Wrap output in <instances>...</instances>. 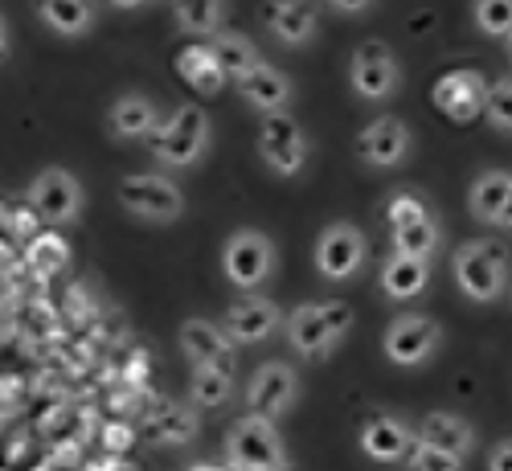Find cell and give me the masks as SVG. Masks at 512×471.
Segmentation results:
<instances>
[{
	"label": "cell",
	"instance_id": "4dcf8cb0",
	"mask_svg": "<svg viewBox=\"0 0 512 471\" xmlns=\"http://www.w3.org/2000/svg\"><path fill=\"white\" fill-rule=\"evenodd\" d=\"M66 259H70V250H66V242H62L58 234H41V238L29 242V267H33L37 275H54V271H62Z\"/></svg>",
	"mask_w": 512,
	"mask_h": 471
},
{
	"label": "cell",
	"instance_id": "7bdbcfd3",
	"mask_svg": "<svg viewBox=\"0 0 512 471\" xmlns=\"http://www.w3.org/2000/svg\"><path fill=\"white\" fill-rule=\"evenodd\" d=\"M189 471H238L234 463H197V467H189Z\"/></svg>",
	"mask_w": 512,
	"mask_h": 471
},
{
	"label": "cell",
	"instance_id": "7a4b0ae2",
	"mask_svg": "<svg viewBox=\"0 0 512 471\" xmlns=\"http://www.w3.org/2000/svg\"><path fill=\"white\" fill-rule=\"evenodd\" d=\"M226 463H234L238 471H259V467H287V451L283 439L275 431V422L246 414L242 422H234V431L226 439Z\"/></svg>",
	"mask_w": 512,
	"mask_h": 471
},
{
	"label": "cell",
	"instance_id": "6da1fadb",
	"mask_svg": "<svg viewBox=\"0 0 512 471\" xmlns=\"http://www.w3.org/2000/svg\"><path fill=\"white\" fill-rule=\"evenodd\" d=\"M455 283L472 304H492L508 287V250L500 242H463L455 250Z\"/></svg>",
	"mask_w": 512,
	"mask_h": 471
},
{
	"label": "cell",
	"instance_id": "e575fe53",
	"mask_svg": "<svg viewBox=\"0 0 512 471\" xmlns=\"http://www.w3.org/2000/svg\"><path fill=\"white\" fill-rule=\"evenodd\" d=\"M168 132H177L185 140H197V144H209V115L201 107H177V115L168 119Z\"/></svg>",
	"mask_w": 512,
	"mask_h": 471
},
{
	"label": "cell",
	"instance_id": "60d3db41",
	"mask_svg": "<svg viewBox=\"0 0 512 471\" xmlns=\"http://www.w3.org/2000/svg\"><path fill=\"white\" fill-rule=\"evenodd\" d=\"M496 226L512 230V189H508V197H504V209H500V218H496Z\"/></svg>",
	"mask_w": 512,
	"mask_h": 471
},
{
	"label": "cell",
	"instance_id": "1f68e13d",
	"mask_svg": "<svg viewBox=\"0 0 512 471\" xmlns=\"http://www.w3.org/2000/svg\"><path fill=\"white\" fill-rule=\"evenodd\" d=\"M386 218H390V230H402V226H414V222H422V218H431V209H426V201H422L414 189H402V193L390 197Z\"/></svg>",
	"mask_w": 512,
	"mask_h": 471
},
{
	"label": "cell",
	"instance_id": "484cf974",
	"mask_svg": "<svg viewBox=\"0 0 512 471\" xmlns=\"http://www.w3.org/2000/svg\"><path fill=\"white\" fill-rule=\"evenodd\" d=\"M512 189V173H500V168H492V173H484L472 193H467V205H472V213L480 222H496L500 209H504V197Z\"/></svg>",
	"mask_w": 512,
	"mask_h": 471
},
{
	"label": "cell",
	"instance_id": "30bf717a",
	"mask_svg": "<svg viewBox=\"0 0 512 471\" xmlns=\"http://www.w3.org/2000/svg\"><path fill=\"white\" fill-rule=\"evenodd\" d=\"M181 349L193 361V369H218L234 377V340L209 320H185L181 324Z\"/></svg>",
	"mask_w": 512,
	"mask_h": 471
},
{
	"label": "cell",
	"instance_id": "f546056e",
	"mask_svg": "<svg viewBox=\"0 0 512 471\" xmlns=\"http://www.w3.org/2000/svg\"><path fill=\"white\" fill-rule=\"evenodd\" d=\"M234 377L218 373V369H197L193 381H189V394H193V406H226L230 402V385Z\"/></svg>",
	"mask_w": 512,
	"mask_h": 471
},
{
	"label": "cell",
	"instance_id": "83f0119b",
	"mask_svg": "<svg viewBox=\"0 0 512 471\" xmlns=\"http://www.w3.org/2000/svg\"><path fill=\"white\" fill-rule=\"evenodd\" d=\"M173 13L181 21V29H189V33H218L230 9L222 0H177Z\"/></svg>",
	"mask_w": 512,
	"mask_h": 471
},
{
	"label": "cell",
	"instance_id": "74e56055",
	"mask_svg": "<svg viewBox=\"0 0 512 471\" xmlns=\"http://www.w3.org/2000/svg\"><path fill=\"white\" fill-rule=\"evenodd\" d=\"M103 443H107V451L123 455L127 447L136 443V435H132V426H123V422H107V426H103Z\"/></svg>",
	"mask_w": 512,
	"mask_h": 471
},
{
	"label": "cell",
	"instance_id": "52a82bcc",
	"mask_svg": "<svg viewBox=\"0 0 512 471\" xmlns=\"http://www.w3.org/2000/svg\"><path fill=\"white\" fill-rule=\"evenodd\" d=\"M263 160L283 177L300 173V168L308 164V136H304V127L295 123L291 111L263 115Z\"/></svg>",
	"mask_w": 512,
	"mask_h": 471
},
{
	"label": "cell",
	"instance_id": "cb8c5ba5",
	"mask_svg": "<svg viewBox=\"0 0 512 471\" xmlns=\"http://www.w3.org/2000/svg\"><path fill=\"white\" fill-rule=\"evenodd\" d=\"M209 50H213V62H218V70L226 78H234V82L259 66V50H254V41L242 37V33H222Z\"/></svg>",
	"mask_w": 512,
	"mask_h": 471
},
{
	"label": "cell",
	"instance_id": "f1b7e54d",
	"mask_svg": "<svg viewBox=\"0 0 512 471\" xmlns=\"http://www.w3.org/2000/svg\"><path fill=\"white\" fill-rule=\"evenodd\" d=\"M152 152H156L164 164H177V168H185V164L201 160L205 144L185 140V136H177V132H168V123H164V127H152Z\"/></svg>",
	"mask_w": 512,
	"mask_h": 471
},
{
	"label": "cell",
	"instance_id": "7c38bea8",
	"mask_svg": "<svg viewBox=\"0 0 512 471\" xmlns=\"http://www.w3.org/2000/svg\"><path fill=\"white\" fill-rule=\"evenodd\" d=\"M29 201H33V209H37L41 222L62 226V222H70L74 213L82 209V185L66 173V168H46V173L33 181Z\"/></svg>",
	"mask_w": 512,
	"mask_h": 471
},
{
	"label": "cell",
	"instance_id": "44dd1931",
	"mask_svg": "<svg viewBox=\"0 0 512 471\" xmlns=\"http://www.w3.org/2000/svg\"><path fill=\"white\" fill-rule=\"evenodd\" d=\"M177 74L189 82L193 91H201V95H218L222 82H226V74L218 70V62H213V50H209V46H189V50H181V54H177Z\"/></svg>",
	"mask_w": 512,
	"mask_h": 471
},
{
	"label": "cell",
	"instance_id": "4316f807",
	"mask_svg": "<svg viewBox=\"0 0 512 471\" xmlns=\"http://www.w3.org/2000/svg\"><path fill=\"white\" fill-rule=\"evenodd\" d=\"M439 242H443V226H439L435 213L414 222V226L394 230V254H406V259H435Z\"/></svg>",
	"mask_w": 512,
	"mask_h": 471
},
{
	"label": "cell",
	"instance_id": "4fadbf2b",
	"mask_svg": "<svg viewBox=\"0 0 512 471\" xmlns=\"http://www.w3.org/2000/svg\"><path fill=\"white\" fill-rule=\"evenodd\" d=\"M357 152H361V160H369V164H377V168H394V164H402L406 152H410V127H406L398 115H377V119L365 127V132H361Z\"/></svg>",
	"mask_w": 512,
	"mask_h": 471
},
{
	"label": "cell",
	"instance_id": "ab89813d",
	"mask_svg": "<svg viewBox=\"0 0 512 471\" xmlns=\"http://www.w3.org/2000/svg\"><path fill=\"white\" fill-rule=\"evenodd\" d=\"M9 62V25H5V13H0V66Z\"/></svg>",
	"mask_w": 512,
	"mask_h": 471
},
{
	"label": "cell",
	"instance_id": "ac0fdd59",
	"mask_svg": "<svg viewBox=\"0 0 512 471\" xmlns=\"http://www.w3.org/2000/svg\"><path fill=\"white\" fill-rule=\"evenodd\" d=\"M287 336H291V345L300 349L304 357H324L336 345V336L328 332V320H324V308L320 304L295 308V316L287 324Z\"/></svg>",
	"mask_w": 512,
	"mask_h": 471
},
{
	"label": "cell",
	"instance_id": "d6986e66",
	"mask_svg": "<svg viewBox=\"0 0 512 471\" xmlns=\"http://www.w3.org/2000/svg\"><path fill=\"white\" fill-rule=\"evenodd\" d=\"M431 283V259H406V254H394V259L381 267V291L390 299H414Z\"/></svg>",
	"mask_w": 512,
	"mask_h": 471
},
{
	"label": "cell",
	"instance_id": "ee69618b",
	"mask_svg": "<svg viewBox=\"0 0 512 471\" xmlns=\"http://www.w3.org/2000/svg\"><path fill=\"white\" fill-rule=\"evenodd\" d=\"M259 471H287V467H259Z\"/></svg>",
	"mask_w": 512,
	"mask_h": 471
},
{
	"label": "cell",
	"instance_id": "8fae6325",
	"mask_svg": "<svg viewBox=\"0 0 512 471\" xmlns=\"http://www.w3.org/2000/svg\"><path fill=\"white\" fill-rule=\"evenodd\" d=\"M353 87L361 99H386L398 91V58L386 41H365L353 54Z\"/></svg>",
	"mask_w": 512,
	"mask_h": 471
},
{
	"label": "cell",
	"instance_id": "836d02e7",
	"mask_svg": "<svg viewBox=\"0 0 512 471\" xmlns=\"http://www.w3.org/2000/svg\"><path fill=\"white\" fill-rule=\"evenodd\" d=\"M406 467L410 471H463V459L447 455V451H435V447H426V443H410L406 451Z\"/></svg>",
	"mask_w": 512,
	"mask_h": 471
},
{
	"label": "cell",
	"instance_id": "d590c367",
	"mask_svg": "<svg viewBox=\"0 0 512 471\" xmlns=\"http://www.w3.org/2000/svg\"><path fill=\"white\" fill-rule=\"evenodd\" d=\"M488 119L500 127V132H512V78L496 82L488 91Z\"/></svg>",
	"mask_w": 512,
	"mask_h": 471
},
{
	"label": "cell",
	"instance_id": "d4e9b609",
	"mask_svg": "<svg viewBox=\"0 0 512 471\" xmlns=\"http://www.w3.org/2000/svg\"><path fill=\"white\" fill-rule=\"evenodd\" d=\"M37 17L46 21L54 33H87L91 21H95V5H87V0H46V5H37Z\"/></svg>",
	"mask_w": 512,
	"mask_h": 471
},
{
	"label": "cell",
	"instance_id": "8d00e7d4",
	"mask_svg": "<svg viewBox=\"0 0 512 471\" xmlns=\"http://www.w3.org/2000/svg\"><path fill=\"white\" fill-rule=\"evenodd\" d=\"M324 308V320H328V332L340 340L349 328H353V308L345 304V299H328V304H320Z\"/></svg>",
	"mask_w": 512,
	"mask_h": 471
},
{
	"label": "cell",
	"instance_id": "603a6c76",
	"mask_svg": "<svg viewBox=\"0 0 512 471\" xmlns=\"http://www.w3.org/2000/svg\"><path fill=\"white\" fill-rule=\"evenodd\" d=\"M267 25L283 46H304L316 37V13L308 5H267Z\"/></svg>",
	"mask_w": 512,
	"mask_h": 471
},
{
	"label": "cell",
	"instance_id": "ffe728a7",
	"mask_svg": "<svg viewBox=\"0 0 512 471\" xmlns=\"http://www.w3.org/2000/svg\"><path fill=\"white\" fill-rule=\"evenodd\" d=\"M107 127L115 140H136V136H148L156 127V107L148 95H123L115 99V107L107 111Z\"/></svg>",
	"mask_w": 512,
	"mask_h": 471
},
{
	"label": "cell",
	"instance_id": "5b68a950",
	"mask_svg": "<svg viewBox=\"0 0 512 471\" xmlns=\"http://www.w3.org/2000/svg\"><path fill=\"white\" fill-rule=\"evenodd\" d=\"M295 398H300V377H295V369L283 365V361H267V365H259V373L250 377L246 406H250L254 418L275 422L295 406Z\"/></svg>",
	"mask_w": 512,
	"mask_h": 471
},
{
	"label": "cell",
	"instance_id": "9a60e30c",
	"mask_svg": "<svg viewBox=\"0 0 512 471\" xmlns=\"http://www.w3.org/2000/svg\"><path fill=\"white\" fill-rule=\"evenodd\" d=\"M418 443L426 447H435V451H447L455 459H467L476 451V431H472V422L451 414V410H431L422 422H418V431H414Z\"/></svg>",
	"mask_w": 512,
	"mask_h": 471
},
{
	"label": "cell",
	"instance_id": "8992f818",
	"mask_svg": "<svg viewBox=\"0 0 512 471\" xmlns=\"http://www.w3.org/2000/svg\"><path fill=\"white\" fill-rule=\"evenodd\" d=\"M443 328L435 316H418V312H402L390 328H386V357L394 365H422L431 361V353L439 349Z\"/></svg>",
	"mask_w": 512,
	"mask_h": 471
},
{
	"label": "cell",
	"instance_id": "5bb4252c",
	"mask_svg": "<svg viewBox=\"0 0 512 471\" xmlns=\"http://www.w3.org/2000/svg\"><path fill=\"white\" fill-rule=\"evenodd\" d=\"M279 324H283L279 304H271V299H263V295H246L226 316V336L234 340V345H259V340H267Z\"/></svg>",
	"mask_w": 512,
	"mask_h": 471
},
{
	"label": "cell",
	"instance_id": "277c9868",
	"mask_svg": "<svg viewBox=\"0 0 512 471\" xmlns=\"http://www.w3.org/2000/svg\"><path fill=\"white\" fill-rule=\"evenodd\" d=\"M115 193H119V205L132 213V218H144V222H173V218H181V209H185L181 189L168 177H152V173L127 177Z\"/></svg>",
	"mask_w": 512,
	"mask_h": 471
},
{
	"label": "cell",
	"instance_id": "d6a6232c",
	"mask_svg": "<svg viewBox=\"0 0 512 471\" xmlns=\"http://www.w3.org/2000/svg\"><path fill=\"white\" fill-rule=\"evenodd\" d=\"M472 13H476V25L488 37H508L512 33V0H480Z\"/></svg>",
	"mask_w": 512,
	"mask_h": 471
},
{
	"label": "cell",
	"instance_id": "e0dca14e",
	"mask_svg": "<svg viewBox=\"0 0 512 471\" xmlns=\"http://www.w3.org/2000/svg\"><path fill=\"white\" fill-rule=\"evenodd\" d=\"M238 95H242L250 107H259L263 115H271V111H283V107H287V99H291V82H287L283 70L259 62L250 74L238 78Z\"/></svg>",
	"mask_w": 512,
	"mask_h": 471
},
{
	"label": "cell",
	"instance_id": "2e32d148",
	"mask_svg": "<svg viewBox=\"0 0 512 471\" xmlns=\"http://www.w3.org/2000/svg\"><path fill=\"white\" fill-rule=\"evenodd\" d=\"M410 443H414V431H410L402 418H394V414H373V418L365 422V431H361V447H365V455L377 459V463H398V459H406Z\"/></svg>",
	"mask_w": 512,
	"mask_h": 471
},
{
	"label": "cell",
	"instance_id": "7402d4cb",
	"mask_svg": "<svg viewBox=\"0 0 512 471\" xmlns=\"http://www.w3.org/2000/svg\"><path fill=\"white\" fill-rule=\"evenodd\" d=\"M148 435L156 443H168V447H181L197 435V418L185 410V406H173V402H156V410L148 414Z\"/></svg>",
	"mask_w": 512,
	"mask_h": 471
},
{
	"label": "cell",
	"instance_id": "3957f363",
	"mask_svg": "<svg viewBox=\"0 0 512 471\" xmlns=\"http://www.w3.org/2000/svg\"><path fill=\"white\" fill-rule=\"evenodd\" d=\"M222 263H226V279L238 291H254L259 283H267L271 271H275V242L267 234H259V230H234L226 238Z\"/></svg>",
	"mask_w": 512,
	"mask_h": 471
},
{
	"label": "cell",
	"instance_id": "f6af8a7d",
	"mask_svg": "<svg viewBox=\"0 0 512 471\" xmlns=\"http://www.w3.org/2000/svg\"><path fill=\"white\" fill-rule=\"evenodd\" d=\"M508 58H512V33H508Z\"/></svg>",
	"mask_w": 512,
	"mask_h": 471
},
{
	"label": "cell",
	"instance_id": "b9f144b4",
	"mask_svg": "<svg viewBox=\"0 0 512 471\" xmlns=\"http://www.w3.org/2000/svg\"><path fill=\"white\" fill-rule=\"evenodd\" d=\"M332 9H340V13H365L369 5H365V0H357V5H353V0H336Z\"/></svg>",
	"mask_w": 512,
	"mask_h": 471
},
{
	"label": "cell",
	"instance_id": "ba28073f",
	"mask_svg": "<svg viewBox=\"0 0 512 471\" xmlns=\"http://www.w3.org/2000/svg\"><path fill=\"white\" fill-rule=\"evenodd\" d=\"M435 107L455 119V123H472L488 111V82L480 70H451L435 82Z\"/></svg>",
	"mask_w": 512,
	"mask_h": 471
},
{
	"label": "cell",
	"instance_id": "f35d334b",
	"mask_svg": "<svg viewBox=\"0 0 512 471\" xmlns=\"http://www.w3.org/2000/svg\"><path fill=\"white\" fill-rule=\"evenodd\" d=\"M488 471H512V439L496 443L492 455H488Z\"/></svg>",
	"mask_w": 512,
	"mask_h": 471
},
{
	"label": "cell",
	"instance_id": "9c48e42d",
	"mask_svg": "<svg viewBox=\"0 0 512 471\" xmlns=\"http://www.w3.org/2000/svg\"><path fill=\"white\" fill-rule=\"evenodd\" d=\"M365 267V238L357 226L336 222L316 238V271L324 279H349Z\"/></svg>",
	"mask_w": 512,
	"mask_h": 471
}]
</instances>
